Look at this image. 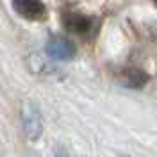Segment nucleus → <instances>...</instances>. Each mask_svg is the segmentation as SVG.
I'll use <instances>...</instances> for the list:
<instances>
[{"label": "nucleus", "mask_w": 157, "mask_h": 157, "mask_svg": "<svg viewBox=\"0 0 157 157\" xmlns=\"http://www.w3.org/2000/svg\"><path fill=\"white\" fill-rule=\"evenodd\" d=\"M63 25L64 29L71 32V34H77V36H91L95 34L97 30V21L95 18H91L88 14H82L78 11H70L63 14Z\"/></svg>", "instance_id": "nucleus-1"}, {"label": "nucleus", "mask_w": 157, "mask_h": 157, "mask_svg": "<svg viewBox=\"0 0 157 157\" xmlns=\"http://www.w3.org/2000/svg\"><path fill=\"white\" fill-rule=\"evenodd\" d=\"M13 9L29 21L47 20V6L43 0H13Z\"/></svg>", "instance_id": "nucleus-2"}, {"label": "nucleus", "mask_w": 157, "mask_h": 157, "mask_svg": "<svg viewBox=\"0 0 157 157\" xmlns=\"http://www.w3.org/2000/svg\"><path fill=\"white\" fill-rule=\"evenodd\" d=\"M45 50H47L48 57L56 59V61H70L75 57V52H77L75 45L64 36H52L47 41Z\"/></svg>", "instance_id": "nucleus-3"}, {"label": "nucleus", "mask_w": 157, "mask_h": 157, "mask_svg": "<svg viewBox=\"0 0 157 157\" xmlns=\"http://www.w3.org/2000/svg\"><path fill=\"white\" fill-rule=\"evenodd\" d=\"M23 127L25 132L30 139H38L43 132V125H41V114H39L38 107L32 102H25L23 104Z\"/></svg>", "instance_id": "nucleus-4"}, {"label": "nucleus", "mask_w": 157, "mask_h": 157, "mask_svg": "<svg viewBox=\"0 0 157 157\" xmlns=\"http://www.w3.org/2000/svg\"><path fill=\"white\" fill-rule=\"evenodd\" d=\"M121 82H123V86H127V88L139 89V88H143V86L148 82V75L143 71V70L128 68V70L123 71V75H121Z\"/></svg>", "instance_id": "nucleus-5"}, {"label": "nucleus", "mask_w": 157, "mask_h": 157, "mask_svg": "<svg viewBox=\"0 0 157 157\" xmlns=\"http://www.w3.org/2000/svg\"><path fill=\"white\" fill-rule=\"evenodd\" d=\"M56 157H70V155L64 152V150H61V148H59L57 152H56Z\"/></svg>", "instance_id": "nucleus-6"}, {"label": "nucleus", "mask_w": 157, "mask_h": 157, "mask_svg": "<svg viewBox=\"0 0 157 157\" xmlns=\"http://www.w3.org/2000/svg\"><path fill=\"white\" fill-rule=\"evenodd\" d=\"M154 2H155V4H157V0H154Z\"/></svg>", "instance_id": "nucleus-7"}]
</instances>
